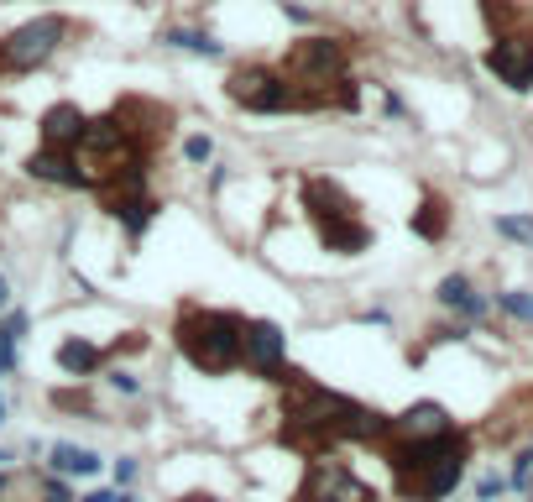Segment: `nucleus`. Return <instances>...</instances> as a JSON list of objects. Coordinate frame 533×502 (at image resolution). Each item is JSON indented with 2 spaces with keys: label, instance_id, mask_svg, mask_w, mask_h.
<instances>
[{
  "label": "nucleus",
  "instance_id": "f257e3e1",
  "mask_svg": "<svg viewBox=\"0 0 533 502\" xmlns=\"http://www.w3.org/2000/svg\"><path fill=\"white\" fill-rule=\"evenodd\" d=\"M283 387V424H277V440L298 455H330L340 445H382L387 440V419L382 408L345 398L335 387H319L309 372L288 367V377L277 382Z\"/></svg>",
  "mask_w": 533,
  "mask_h": 502
},
{
  "label": "nucleus",
  "instance_id": "f03ea898",
  "mask_svg": "<svg viewBox=\"0 0 533 502\" xmlns=\"http://www.w3.org/2000/svg\"><path fill=\"white\" fill-rule=\"evenodd\" d=\"M382 461L403 502H445L471 466V429H445L429 440H382Z\"/></svg>",
  "mask_w": 533,
  "mask_h": 502
},
{
  "label": "nucleus",
  "instance_id": "7ed1b4c3",
  "mask_svg": "<svg viewBox=\"0 0 533 502\" xmlns=\"http://www.w3.org/2000/svg\"><path fill=\"white\" fill-rule=\"evenodd\" d=\"M173 340L183 361L204 377H225L241 367V314L230 309H204V304H183Z\"/></svg>",
  "mask_w": 533,
  "mask_h": 502
},
{
  "label": "nucleus",
  "instance_id": "20e7f679",
  "mask_svg": "<svg viewBox=\"0 0 533 502\" xmlns=\"http://www.w3.org/2000/svg\"><path fill=\"white\" fill-rule=\"evenodd\" d=\"M142 157H152V152H147V147H136L131 136H126V126L115 121V116L84 121L79 142H74V163L84 168L89 189H95V184H105V178H115V173H121V168H131V163H142Z\"/></svg>",
  "mask_w": 533,
  "mask_h": 502
},
{
  "label": "nucleus",
  "instance_id": "39448f33",
  "mask_svg": "<svg viewBox=\"0 0 533 502\" xmlns=\"http://www.w3.org/2000/svg\"><path fill=\"white\" fill-rule=\"evenodd\" d=\"M68 37V16H32L11 37H0V74H37Z\"/></svg>",
  "mask_w": 533,
  "mask_h": 502
},
{
  "label": "nucleus",
  "instance_id": "423d86ee",
  "mask_svg": "<svg viewBox=\"0 0 533 502\" xmlns=\"http://www.w3.org/2000/svg\"><path fill=\"white\" fill-rule=\"evenodd\" d=\"M225 95H230V105L251 110V116H283V110H298L293 84L277 74V68H267V63H241V68H230Z\"/></svg>",
  "mask_w": 533,
  "mask_h": 502
},
{
  "label": "nucleus",
  "instance_id": "0eeeda50",
  "mask_svg": "<svg viewBox=\"0 0 533 502\" xmlns=\"http://www.w3.org/2000/svg\"><path fill=\"white\" fill-rule=\"evenodd\" d=\"M293 502H382V497L335 455H309L304 482L293 487Z\"/></svg>",
  "mask_w": 533,
  "mask_h": 502
},
{
  "label": "nucleus",
  "instance_id": "6e6552de",
  "mask_svg": "<svg viewBox=\"0 0 533 502\" xmlns=\"http://www.w3.org/2000/svg\"><path fill=\"white\" fill-rule=\"evenodd\" d=\"M241 367L262 382L288 377V335L272 319H241Z\"/></svg>",
  "mask_w": 533,
  "mask_h": 502
},
{
  "label": "nucleus",
  "instance_id": "1a4fd4ad",
  "mask_svg": "<svg viewBox=\"0 0 533 502\" xmlns=\"http://www.w3.org/2000/svg\"><path fill=\"white\" fill-rule=\"evenodd\" d=\"M486 68H492L507 89L528 95V89H533V37H523V32L497 37L492 48H486Z\"/></svg>",
  "mask_w": 533,
  "mask_h": 502
},
{
  "label": "nucleus",
  "instance_id": "9d476101",
  "mask_svg": "<svg viewBox=\"0 0 533 502\" xmlns=\"http://www.w3.org/2000/svg\"><path fill=\"white\" fill-rule=\"evenodd\" d=\"M110 116L126 126V136H131L136 147H147V152H152L162 136H168V126H173V110H168V105H152V100H121Z\"/></svg>",
  "mask_w": 533,
  "mask_h": 502
},
{
  "label": "nucleus",
  "instance_id": "9b49d317",
  "mask_svg": "<svg viewBox=\"0 0 533 502\" xmlns=\"http://www.w3.org/2000/svg\"><path fill=\"white\" fill-rule=\"evenodd\" d=\"M445 429H455L450 408L424 398V403H408L403 414L387 419V440H429V435H445Z\"/></svg>",
  "mask_w": 533,
  "mask_h": 502
},
{
  "label": "nucleus",
  "instance_id": "f8f14e48",
  "mask_svg": "<svg viewBox=\"0 0 533 502\" xmlns=\"http://www.w3.org/2000/svg\"><path fill=\"white\" fill-rule=\"evenodd\" d=\"M27 173L37 178V184H53V189H89V178H84V168L74 163L68 147H37L27 157Z\"/></svg>",
  "mask_w": 533,
  "mask_h": 502
},
{
  "label": "nucleus",
  "instance_id": "ddd939ff",
  "mask_svg": "<svg viewBox=\"0 0 533 502\" xmlns=\"http://www.w3.org/2000/svg\"><path fill=\"white\" fill-rule=\"evenodd\" d=\"M304 210L324 225V220H345V215H356V199L345 194L335 178H304Z\"/></svg>",
  "mask_w": 533,
  "mask_h": 502
},
{
  "label": "nucleus",
  "instance_id": "4468645a",
  "mask_svg": "<svg viewBox=\"0 0 533 502\" xmlns=\"http://www.w3.org/2000/svg\"><path fill=\"white\" fill-rule=\"evenodd\" d=\"M434 299L445 304V309H455L460 325H476V319H486V309H492V304H486L481 293H476V283L466 278V272H450V278H439Z\"/></svg>",
  "mask_w": 533,
  "mask_h": 502
},
{
  "label": "nucleus",
  "instance_id": "2eb2a0df",
  "mask_svg": "<svg viewBox=\"0 0 533 502\" xmlns=\"http://www.w3.org/2000/svg\"><path fill=\"white\" fill-rule=\"evenodd\" d=\"M84 121H89V116H84L79 105H68V100L48 105V116L37 121V131H42V147H68V152H74V142H79Z\"/></svg>",
  "mask_w": 533,
  "mask_h": 502
},
{
  "label": "nucleus",
  "instance_id": "dca6fc26",
  "mask_svg": "<svg viewBox=\"0 0 533 502\" xmlns=\"http://www.w3.org/2000/svg\"><path fill=\"white\" fill-rule=\"evenodd\" d=\"M319 241L340 251V257H361L366 246H372V225H366L361 215H345V220H324L319 225Z\"/></svg>",
  "mask_w": 533,
  "mask_h": 502
},
{
  "label": "nucleus",
  "instance_id": "f3484780",
  "mask_svg": "<svg viewBox=\"0 0 533 502\" xmlns=\"http://www.w3.org/2000/svg\"><path fill=\"white\" fill-rule=\"evenodd\" d=\"M105 361H110V351L95 346V340H84V335H74V340H63V346H58V367H63V377H74V382L95 377Z\"/></svg>",
  "mask_w": 533,
  "mask_h": 502
},
{
  "label": "nucleus",
  "instance_id": "a211bd4d",
  "mask_svg": "<svg viewBox=\"0 0 533 502\" xmlns=\"http://www.w3.org/2000/svg\"><path fill=\"white\" fill-rule=\"evenodd\" d=\"M48 455H53V476H100V471H105L100 450H89V445H74V440L53 445Z\"/></svg>",
  "mask_w": 533,
  "mask_h": 502
},
{
  "label": "nucleus",
  "instance_id": "6ab92c4d",
  "mask_svg": "<svg viewBox=\"0 0 533 502\" xmlns=\"http://www.w3.org/2000/svg\"><path fill=\"white\" fill-rule=\"evenodd\" d=\"M450 231V210H445V199L429 194L419 210H413V236H424V241H445Z\"/></svg>",
  "mask_w": 533,
  "mask_h": 502
},
{
  "label": "nucleus",
  "instance_id": "aec40b11",
  "mask_svg": "<svg viewBox=\"0 0 533 502\" xmlns=\"http://www.w3.org/2000/svg\"><path fill=\"white\" fill-rule=\"evenodd\" d=\"M162 42L178 48V53H194V58H225L220 42L210 32H194V27H168V32H162Z\"/></svg>",
  "mask_w": 533,
  "mask_h": 502
},
{
  "label": "nucleus",
  "instance_id": "412c9836",
  "mask_svg": "<svg viewBox=\"0 0 533 502\" xmlns=\"http://www.w3.org/2000/svg\"><path fill=\"white\" fill-rule=\"evenodd\" d=\"M110 215H115V220L126 225V236H131V241H142V236H147V225H152V220L162 215V204H157L152 194H142V199L121 204V210H110Z\"/></svg>",
  "mask_w": 533,
  "mask_h": 502
},
{
  "label": "nucleus",
  "instance_id": "4be33fe9",
  "mask_svg": "<svg viewBox=\"0 0 533 502\" xmlns=\"http://www.w3.org/2000/svg\"><path fill=\"white\" fill-rule=\"evenodd\" d=\"M497 309H502V314H513L518 325H533V293H523V288L497 293Z\"/></svg>",
  "mask_w": 533,
  "mask_h": 502
},
{
  "label": "nucleus",
  "instance_id": "5701e85b",
  "mask_svg": "<svg viewBox=\"0 0 533 502\" xmlns=\"http://www.w3.org/2000/svg\"><path fill=\"white\" fill-rule=\"evenodd\" d=\"M533 487V445L513 455V471H507V492H528Z\"/></svg>",
  "mask_w": 533,
  "mask_h": 502
},
{
  "label": "nucleus",
  "instance_id": "b1692460",
  "mask_svg": "<svg viewBox=\"0 0 533 502\" xmlns=\"http://www.w3.org/2000/svg\"><path fill=\"white\" fill-rule=\"evenodd\" d=\"M27 309H6V319H0V346H21L27 340Z\"/></svg>",
  "mask_w": 533,
  "mask_h": 502
},
{
  "label": "nucleus",
  "instance_id": "393cba45",
  "mask_svg": "<svg viewBox=\"0 0 533 502\" xmlns=\"http://www.w3.org/2000/svg\"><path fill=\"white\" fill-rule=\"evenodd\" d=\"M37 492H42L37 502H79L74 487H68L63 476H53V471H42V476H37Z\"/></svg>",
  "mask_w": 533,
  "mask_h": 502
},
{
  "label": "nucleus",
  "instance_id": "a878e982",
  "mask_svg": "<svg viewBox=\"0 0 533 502\" xmlns=\"http://www.w3.org/2000/svg\"><path fill=\"white\" fill-rule=\"evenodd\" d=\"M497 236L533 246V215H502V220H497Z\"/></svg>",
  "mask_w": 533,
  "mask_h": 502
},
{
  "label": "nucleus",
  "instance_id": "bb28decb",
  "mask_svg": "<svg viewBox=\"0 0 533 502\" xmlns=\"http://www.w3.org/2000/svg\"><path fill=\"white\" fill-rule=\"evenodd\" d=\"M183 157H189L194 168H204V163H215V136H189V142H183Z\"/></svg>",
  "mask_w": 533,
  "mask_h": 502
},
{
  "label": "nucleus",
  "instance_id": "cd10ccee",
  "mask_svg": "<svg viewBox=\"0 0 533 502\" xmlns=\"http://www.w3.org/2000/svg\"><path fill=\"white\" fill-rule=\"evenodd\" d=\"M502 492H507V476H497V471L476 476V502H497Z\"/></svg>",
  "mask_w": 533,
  "mask_h": 502
},
{
  "label": "nucleus",
  "instance_id": "c85d7f7f",
  "mask_svg": "<svg viewBox=\"0 0 533 502\" xmlns=\"http://www.w3.org/2000/svg\"><path fill=\"white\" fill-rule=\"evenodd\" d=\"M110 471H115V492H126V487L136 482V461H126V455H121V461H115Z\"/></svg>",
  "mask_w": 533,
  "mask_h": 502
},
{
  "label": "nucleus",
  "instance_id": "c756f323",
  "mask_svg": "<svg viewBox=\"0 0 533 502\" xmlns=\"http://www.w3.org/2000/svg\"><path fill=\"white\" fill-rule=\"evenodd\" d=\"M110 387H115V393H126V398H136V393H142V382H136L131 372H110Z\"/></svg>",
  "mask_w": 533,
  "mask_h": 502
},
{
  "label": "nucleus",
  "instance_id": "7c9ffc66",
  "mask_svg": "<svg viewBox=\"0 0 533 502\" xmlns=\"http://www.w3.org/2000/svg\"><path fill=\"white\" fill-rule=\"evenodd\" d=\"M53 403H58V408H89V393H84V387H79V393H58Z\"/></svg>",
  "mask_w": 533,
  "mask_h": 502
},
{
  "label": "nucleus",
  "instance_id": "2f4dec72",
  "mask_svg": "<svg viewBox=\"0 0 533 502\" xmlns=\"http://www.w3.org/2000/svg\"><path fill=\"white\" fill-rule=\"evenodd\" d=\"M178 502H220V497H215V492H183Z\"/></svg>",
  "mask_w": 533,
  "mask_h": 502
},
{
  "label": "nucleus",
  "instance_id": "473e14b6",
  "mask_svg": "<svg viewBox=\"0 0 533 502\" xmlns=\"http://www.w3.org/2000/svg\"><path fill=\"white\" fill-rule=\"evenodd\" d=\"M79 502H115V492H84Z\"/></svg>",
  "mask_w": 533,
  "mask_h": 502
},
{
  "label": "nucleus",
  "instance_id": "72a5a7b5",
  "mask_svg": "<svg viewBox=\"0 0 533 502\" xmlns=\"http://www.w3.org/2000/svg\"><path fill=\"white\" fill-rule=\"evenodd\" d=\"M0 309H11V283L0 278Z\"/></svg>",
  "mask_w": 533,
  "mask_h": 502
},
{
  "label": "nucleus",
  "instance_id": "f704fd0d",
  "mask_svg": "<svg viewBox=\"0 0 533 502\" xmlns=\"http://www.w3.org/2000/svg\"><path fill=\"white\" fill-rule=\"evenodd\" d=\"M11 461H16V455H11V450H6V445H0V471H6V466H11Z\"/></svg>",
  "mask_w": 533,
  "mask_h": 502
},
{
  "label": "nucleus",
  "instance_id": "c9c22d12",
  "mask_svg": "<svg viewBox=\"0 0 533 502\" xmlns=\"http://www.w3.org/2000/svg\"><path fill=\"white\" fill-rule=\"evenodd\" d=\"M6 492H11V476H6V471H0V497H6Z\"/></svg>",
  "mask_w": 533,
  "mask_h": 502
},
{
  "label": "nucleus",
  "instance_id": "e433bc0d",
  "mask_svg": "<svg viewBox=\"0 0 533 502\" xmlns=\"http://www.w3.org/2000/svg\"><path fill=\"white\" fill-rule=\"evenodd\" d=\"M115 502H142V497H131V492H115Z\"/></svg>",
  "mask_w": 533,
  "mask_h": 502
},
{
  "label": "nucleus",
  "instance_id": "4c0bfd02",
  "mask_svg": "<svg viewBox=\"0 0 533 502\" xmlns=\"http://www.w3.org/2000/svg\"><path fill=\"white\" fill-rule=\"evenodd\" d=\"M6 414H11V408H6V398H0V424H6Z\"/></svg>",
  "mask_w": 533,
  "mask_h": 502
}]
</instances>
